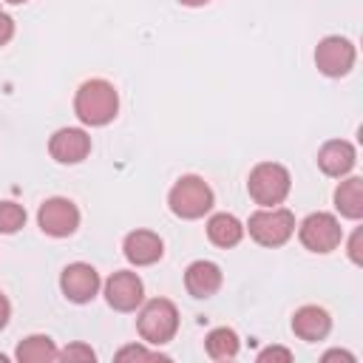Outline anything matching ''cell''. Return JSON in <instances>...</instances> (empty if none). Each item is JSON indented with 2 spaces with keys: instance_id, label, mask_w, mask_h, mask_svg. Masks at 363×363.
<instances>
[{
  "instance_id": "6da1fadb",
  "label": "cell",
  "mask_w": 363,
  "mask_h": 363,
  "mask_svg": "<svg viewBox=\"0 0 363 363\" xmlns=\"http://www.w3.org/2000/svg\"><path fill=\"white\" fill-rule=\"evenodd\" d=\"M119 96L108 79H88L79 85L74 111L85 125H108L116 116Z\"/></svg>"
},
{
  "instance_id": "7a4b0ae2",
  "label": "cell",
  "mask_w": 363,
  "mask_h": 363,
  "mask_svg": "<svg viewBox=\"0 0 363 363\" xmlns=\"http://www.w3.org/2000/svg\"><path fill=\"white\" fill-rule=\"evenodd\" d=\"M289 184H292V182H289L286 167H281V164H275V162H261V164H255L252 173H250V179H247V190H250L252 201L261 204V207H275V204H281V201L286 199V193H289Z\"/></svg>"
},
{
  "instance_id": "3957f363",
  "label": "cell",
  "mask_w": 363,
  "mask_h": 363,
  "mask_svg": "<svg viewBox=\"0 0 363 363\" xmlns=\"http://www.w3.org/2000/svg\"><path fill=\"white\" fill-rule=\"evenodd\" d=\"M167 201L179 218H201L213 207V190L199 176H182L173 184Z\"/></svg>"
},
{
  "instance_id": "277c9868",
  "label": "cell",
  "mask_w": 363,
  "mask_h": 363,
  "mask_svg": "<svg viewBox=\"0 0 363 363\" xmlns=\"http://www.w3.org/2000/svg\"><path fill=\"white\" fill-rule=\"evenodd\" d=\"M179 329V312L170 301L164 298H153L145 303V309L139 312V335L153 343V346H162L167 343Z\"/></svg>"
},
{
  "instance_id": "5b68a950",
  "label": "cell",
  "mask_w": 363,
  "mask_h": 363,
  "mask_svg": "<svg viewBox=\"0 0 363 363\" xmlns=\"http://www.w3.org/2000/svg\"><path fill=\"white\" fill-rule=\"evenodd\" d=\"M250 235L264 247H281L295 233V216L284 207H264L250 216Z\"/></svg>"
},
{
  "instance_id": "8992f818",
  "label": "cell",
  "mask_w": 363,
  "mask_h": 363,
  "mask_svg": "<svg viewBox=\"0 0 363 363\" xmlns=\"http://www.w3.org/2000/svg\"><path fill=\"white\" fill-rule=\"evenodd\" d=\"M298 235H301V244L306 250H312V252H332L340 244V238H343L337 218L329 216V213H312V216H306Z\"/></svg>"
},
{
  "instance_id": "52a82bcc",
  "label": "cell",
  "mask_w": 363,
  "mask_h": 363,
  "mask_svg": "<svg viewBox=\"0 0 363 363\" xmlns=\"http://www.w3.org/2000/svg\"><path fill=\"white\" fill-rule=\"evenodd\" d=\"M315 62L326 77H343L354 65V45L346 37H323L315 48Z\"/></svg>"
},
{
  "instance_id": "ba28073f",
  "label": "cell",
  "mask_w": 363,
  "mask_h": 363,
  "mask_svg": "<svg viewBox=\"0 0 363 363\" xmlns=\"http://www.w3.org/2000/svg\"><path fill=\"white\" fill-rule=\"evenodd\" d=\"M37 221H40V230L43 233H48L54 238H62V235H71L79 227V210L68 199H48L40 207Z\"/></svg>"
},
{
  "instance_id": "9c48e42d",
  "label": "cell",
  "mask_w": 363,
  "mask_h": 363,
  "mask_svg": "<svg viewBox=\"0 0 363 363\" xmlns=\"http://www.w3.org/2000/svg\"><path fill=\"white\" fill-rule=\"evenodd\" d=\"M60 286H62V295L74 303H88L96 289H99V272L91 267V264H68L60 275Z\"/></svg>"
},
{
  "instance_id": "30bf717a",
  "label": "cell",
  "mask_w": 363,
  "mask_h": 363,
  "mask_svg": "<svg viewBox=\"0 0 363 363\" xmlns=\"http://www.w3.org/2000/svg\"><path fill=\"white\" fill-rule=\"evenodd\" d=\"M142 295H145V286H142V281H139L136 272H125V269L122 272H113L108 278V284H105V298L119 312L136 309L142 303Z\"/></svg>"
},
{
  "instance_id": "8fae6325",
  "label": "cell",
  "mask_w": 363,
  "mask_h": 363,
  "mask_svg": "<svg viewBox=\"0 0 363 363\" xmlns=\"http://www.w3.org/2000/svg\"><path fill=\"white\" fill-rule=\"evenodd\" d=\"M48 153L62 164H77L91 153V136L79 128H60L48 142Z\"/></svg>"
},
{
  "instance_id": "7c38bea8",
  "label": "cell",
  "mask_w": 363,
  "mask_h": 363,
  "mask_svg": "<svg viewBox=\"0 0 363 363\" xmlns=\"http://www.w3.org/2000/svg\"><path fill=\"white\" fill-rule=\"evenodd\" d=\"M162 238L150 230H136L125 238V258L136 267H147V264H156L162 258Z\"/></svg>"
},
{
  "instance_id": "4fadbf2b",
  "label": "cell",
  "mask_w": 363,
  "mask_h": 363,
  "mask_svg": "<svg viewBox=\"0 0 363 363\" xmlns=\"http://www.w3.org/2000/svg\"><path fill=\"white\" fill-rule=\"evenodd\" d=\"M184 286L193 298H210L221 286V269L213 261H193L184 272Z\"/></svg>"
},
{
  "instance_id": "5bb4252c",
  "label": "cell",
  "mask_w": 363,
  "mask_h": 363,
  "mask_svg": "<svg viewBox=\"0 0 363 363\" xmlns=\"http://www.w3.org/2000/svg\"><path fill=\"white\" fill-rule=\"evenodd\" d=\"M354 162H357V156H354V147L349 145V142H343V139H332V142H326L323 147H320V153H318V164H320V170L326 173V176H346L352 167H354Z\"/></svg>"
},
{
  "instance_id": "9a60e30c",
  "label": "cell",
  "mask_w": 363,
  "mask_h": 363,
  "mask_svg": "<svg viewBox=\"0 0 363 363\" xmlns=\"http://www.w3.org/2000/svg\"><path fill=\"white\" fill-rule=\"evenodd\" d=\"M332 329V320L329 315L320 309V306H301L292 318V332L301 337V340H323Z\"/></svg>"
},
{
  "instance_id": "2e32d148",
  "label": "cell",
  "mask_w": 363,
  "mask_h": 363,
  "mask_svg": "<svg viewBox=\"0 0 363 363\" xmlns=\"http://www.w3.org/2000/svg\"><path fill=\"white\" fill-rule=\"evenodd\" d=\"M335 207L346 218H360L363 216V179L352 176V179L340 182L335 190Z\"/></svg>"
},
{
  "instance_id": "e0dca14e",
  "label": "cell",
  "mask_w": 363,
  "mask_h": 363,
  "mask_svg": "<svg viewBox=\"0 0 363 363\" xmlns=\"http://www.w3.org/2000/svg\"><path fill=\"white\" fill-rule=\"evenodd\" d=\"M207 235H210V241L216 247H235L241 241V235H244V227H241V221L235 216L218 213V216H213L207 221Z\"/></svg>"
},
{
  "instance_id": "ac0fdd59",
  "label": "cell",
  "mask_w": 363,
  "mask_h": 363,
  "mask_svg": "<svg viewBox=\"0 0 363 363\" xmlns=\"http://www.w3.org/2000/svg\"><path fill=\"white\" fill-rule=\"evenodd\" d=\"M60 352L54 349L51 337L45 335H31L17 346V360L20 363H43V360H57Z\"/></svg>"
},
{
  "instance_id": "d6986e66",
  "label": "cell",
  "mask_w": 363,
  "mask_h": 363,
  "mask_svg": "<svg viewBox=\"0 0 363 363\" xmlns=\"http://www.w3.org/2000/svg\"><path fill=\"white\" fill-rule=\"evenodd\" d=\"M204 346H207V354H210L213 360H230V357L238 354V337H235V332L227 329V326L213 329V332L207 335Z\"/></svg>"
},
{
  "instance_id": "ffe728a7",
  "label": "cell",
  "mask_w": 363,
  "mask_h": 363,
  "mask_svg": "<svg viewBox=\"0 0 363 363\" xmlns=\"http://www.w3.org/2000/svg\"><path fill=\"white\" fill-rule=\"evenodd\" d=\"M26 224V210L14 201H0V233H17Z\"/></svg>"
},
{
  "instance_id": "44dd1931",
  "label": "cell",
  "mask_w": 363,
  "mask_h": 363,
  "mask_svg": "<svg viewBox=\"0 0 363 363\" xmlns=\"http://www.w3.org/2000/svg\"><path fill=\"white\" fill-rule=\"evenodd\" d=\"M60 357H62V360H94L96 354H94V349H91V346L74 343V346H65V349L60 352Z\"/></svg>"
},
{
  "instance_id": "7402d4cb",
  "label": "cell",
  "mask_w": 363,
  "mask_h": 363,
  "mask_svg": "<svg viewBox=\"0 0 363 363\" xmlns=\"http://www.w3.org/2000/svg\"><path fill=\"white\" fill-rule=\"evenodd\" d=\"M258 360H261V363H267V360L289 363V360H292V352H289V349H281V346H269V349H264V352L258 354Z\"/></svg>"
},
{
  "instance_id": "603a6c76",
  "label": "cell",
  "mask_w": 363,
  "mask_h": 363,
  "mask_svg": "<svg viewBox=\"0 0 363 363\" xmlns=\"http://www.w3.org/2000/svg\"><path fill=\"white\" fill-rule=\"evenodd\" d=\"M11 34H14V23H11V17L0 11V45H6V43L11 40Z\"/></svg>"
},
{
  "instance_id": "cb8c5ba5",
  "label": "cell",
  "mask_w": 363,
  "mask_h": 363,
  "mask_svg": "<svg viewBox=\"0 0 363 363\" xmlns=\"http://www.w3.org/2000/svg\"><path fill=\"white\" fill-rule=\"evenodd\" d=\"M116 357H119V360H128V357H142V360H147V357H159V354L145 352V349H139V346H128V349H122Z\"/></svg>"
},
{
  "instance_id": "d4e9b609",
  "label": "cell",
  "mask_w": 363,
  "mask_h": 363,
  "mask_svg": "<svg viewBox=\"0 0 363 363\" xmlns=\"http://www.w3.org/2000/svg\"><path fill=\"white\" fill-rule=\"evenodd\" d=\"M360 230H354V235H352V241H349V255H352V261L354 264H360Z\"/></svg>"
},
{
  "instance_id": "484cf974",
  "label": "cell",
  "mask_w": 363,
  "mask_h": 363,
  "mask_svg": "<svg viewBox=\"0 0 363 363\" xmlns=\"http://www.w3.org/2000/svg\"><path fill=\"white\" fill-rule=\"evenodd\" d=\"M9 315H11V306H9V301H6V295H0V329L9 323Z\"/></svg>"
},
{
  "instance_id": "4316f807",
  "label": "cell",
  "mask_w": 363,
  "mask_h": 363,
  "mask_svg": "<svg viewBox=\"0 0 363 363\" xmlns=\"http://www.w3.org/2000/svg\"><path fill=\"white\" fill-rule=\"evenodd\" d=\"M335 357H343V360H349V363H354V357H352L349 352H337V349H335V352H326V354H323V360H335Z\"/></svg>"
},
{
  "instance_id": "83f0119b",
  "label": "cell",
  "mask_w": 363,
  "mask_h": 363,
  "mask_svg": "<svg viewBox=\"0 0 363 363\" xmlns=\"http://www.w3.org/2000/svg\"><path fill=\"white\" fill-rule=\"evenodd\" d=\"M179 3H184V6H204V3H210V0H179Z\"/></svg>"
},
{
  "instance_id": "f1b7e54d",
  "label": "cell",
  "mask_w": 363,
  "mask_h": 363,
  "mask_svg": "<svg viewBox=\"0 0 363 363\" xmlns=\"http://www.w3.org/2000/svg\"><path fill=\"white\" fill-rule=\"evenodd\" d=\"M6 3H26V0H6Z\"/></svg>"
}]
</instances>
